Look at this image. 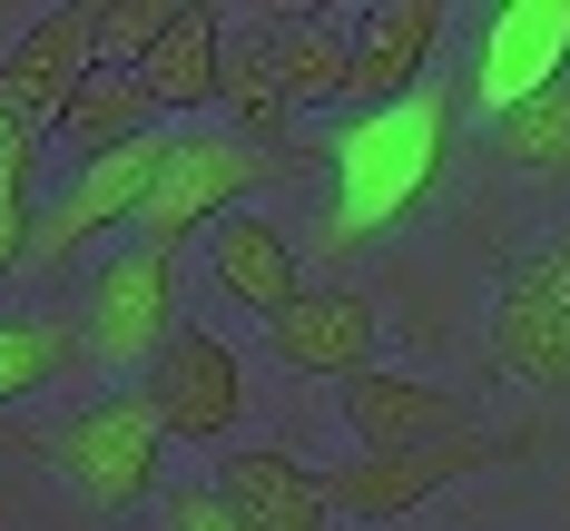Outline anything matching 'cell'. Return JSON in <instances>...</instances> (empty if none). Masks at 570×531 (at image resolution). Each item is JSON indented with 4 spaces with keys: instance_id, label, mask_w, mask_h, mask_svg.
Listing matches in <instances>:
<instances>
[{
    "instance_id": "8992f818",
    "label": "cell",
    "mask_w": 570,
    "mask_h": 531,
    "mask_svg": "<svg viewBox=\"0 0 570 531\" xmlns=\"http://www.w3.org/2000/svg\"><path fill=\"white\" fill-rule=\"evenodd\" d=\"M158 168H168V138H138V148H109V158H79V168H69V187H59V207H40L30 266H69L89 236L138 227V207H148Z\"/></svg>"
},
{
    "instance_id": "9c48e42d",
    "label": "cell",
    "mask_w": 570,
    "mask_h": 531,
    "mask_svg": "<svg viewBox=\"0 0 570 531\" xmlns=\"http://www.w3.org/2000/svg\"><path fill=\"white\" fill-rule=\"evenodd\" d=\"M266 345H276V364L305 374V384H315V374L354 384V374H374L384 315H374V295H354V286H305L276 325H266Z\"/></svg>"
},
{
    "instance_id": "ba28073f",
    "label": "cell",
    "mask_w": 570,
    "mask_h": 531,
    "mask_svg": "<svg viewBox=\"0 0 570 531\" xmlns=\"http://www.w3.org/2000/svg\"><path fill=\"white\" fill-rule=\"evenodd\" d=\"M99 69V10L89 0H69V10H40L10 50H0V109L30 118L40 138L59 128V109L79 99V79Z\"/></svg>"
},
{
    "instance_id": "ffe728a7",
    "label": "cell",
    "mask_w": 570,
    "mask_h": 531,
    "mask_svg": "<svg viewBox=\"0 0 570 531\" xmlns=\"http://www.w3.org/2000/svg\"><path fill=\"white\" fill-rule=\"evenodd\" d=\"M79 354H89L79 315H0V413L30 404L40 384H59Z\"/></svg>"
},
{
    "instance_id": "52a82bcc",
    "label": "cell",
    "mask_w": 570,
    "mask_h": 531,
    "mask_svg": "<svg viewBox=\"0 0 570 531\" xmlns=\"http://www.w3.org/2000/svg\"><path fill=\"white\" fill-rule=\"evenodd\" d=\"M138 394L158 404V433H168V443H227L236 423H246V364H236V345L177 325Z\"/></svg>"
},
{
    "instance_id": "7c38bea8",
    "label": "cell",
    "mask_w": 570,
    "mask_h": 531,
    "mask_svg": "<svg viewBox=\"0 0 570 531\" xmlns=\"http://www.w3.org/2000/svg\"><path fill=\"white\" fill-rule=\"evenodd\" d=\"M433 50H443V10L433 0H374L354 20V99L364 109L413 99V79L433 69Z\"/></svg>"
},
{
    "instance_id": "30bf717a",
    "label": "cell",
    "mask_w": 570,
    "mask_h": 531,
    "mask_svg": "<svg viewBox=\"0 0 570 531\" xmlns=\"http://www.w3.org/2000/svg\"><path fill=\"white\" fill-rule=\"evenodd\" d=\"M344 433H354V453H423V443L472 433V404L443 394V384H423V374L374 364V374L344 384Z\"/></svg>"
},
{
    "instance_id": "e0dca14e",
    "label": "cell",
    "mask_w": 570,
    "mask_h": 531,
    "mask_svg": "<svg viewBox=\"0 0 570 531\" xmlns=\"http://www.w3.org/2000/svg\"><path fill=\"white\" fill-rule=\"evenodd\" d=\"M50 138H69L79 158H109V148H138V138H158V99L138 89V69H89L79 79V99L59 109Z\"/></svg>"
},
{
    "instance_id": "8fae6325",
    "label": "cell",
    "mask_w": 570,
    "mask_h": 531,
    "mask_svg": "<svg viewBox=\"0 0 570 531\" xmlns=\"http://www.w3.org/2000/svg\"><path fill=\"white\" fill-rule=\"evenodd\" d=\"M217 502L236 512V531H335L315 472L295 463L285 443H227L217 453Z\"/></svg>"
},
{
    "instance_id": "4fadbf2b",
    "label": "cell",
    "mask_w": 570,
    "mask_h": 531,
    "mask_svg": "<svg viewBox=\"0 0 570 531\" xmlns=\"http://www.w3.org/2000/svg\"><path fill=\"white\" fill-rule=\"evenodd\" d=\"M197 246H207V276H217V286H227L236 305H246V315H266V325H276L285 305L305 295V266H295V246H285V236L266 227L256 207L217 217V227L197 236Z\"/></svg>"
},
{
    "instance_id": "6da1fadb",
    "label": "cell",
    "mask_w": 570,
    "mask_h": 531,
    "mask_svg": "<svg viewBox=\"0 0 570 531\" xmlns=\"http://www.w3.org/2000/svg\"><path fill=\"white\" fill-rule=\"evenodd\" d=\"M50 472L89 502V512H138L158 502V463H168V433H158V404L148 394H109V404H79L69 423L30 433Z\"/></svg>"
},
{
    "instance_id": "277c9868",
    "label": "cell",
    "mask_w": 570,
    "mask_h": 531,
    "mask_svg": "<svg viewBox=\"0 0 570 531\" xmlns=\"http://www.w3.org/2000/svg\"><path fill=\"white\" fill-rule=\"evenodd\" d=\"M492 364L521 394H570V227L502 276V295H492Z\"/></svg>"
},
{
    "instance_id": "7a4b0ae2",
    "label": "cell",
    "mask_w": 570,
    "mask_h": 531,
    "mask_svg": "<svg viewBox=\"0 0 570 531\" xmlns=\"http://www.w3.org/2000/svg\"><path fill=\"white\" fill-rule=\"evenodd\" d=\"M531 453H541V433H453V443H423V453H344V463L315 472V492H325L335 522H403L433 492H453L462 472L531 463Z\"/></svg>"
},
{
    "instance_id": "d6986e66",
    "label": "cell",
    "mask_w": 570,
    "mask_h": 531,
    "mask_svg": "<svg viewBox=\"0 0 570 531\" xmlns=\"http://www.w3.org/2000/svg\"><path fill=\"white\" fill-rule=\"evenodd\" d=\"M492 148H502V168L541 177V187H570V79L512 99V109L492 118Z\"/></svg>"
},
{
    "instance_id": "ac0fdd59",
    "label": "cell",
    "mask_w": 570,
    "mask_h": 531,
    "mask_svg": "<svg viewBox=\"0 0 570 531\" xmlns=\"http://www.w3.org/2000/svg\"><path fill=\"white\" fill-rule=\"evenodd\" d=\"M561 50H570V10H512V20H502V50L482 59V99L512 109V99H531V89L570 79Z\"/></svg>"
},
{
    "instance_id": "603a6c76",
    "label": "cell",
    "mask_w": 570,
    "mask_h": 531,
    "mask_svg": "<svg viewBox=\"0 0 570 531\" xmlns=\"http://www.w3.org/2000/svg\"><path fill=\"white\" fill-rule=\"evenodd\" d=\"M30 236H40V187H0V276L30 266Z\"/></svg>"
},
{
    "instance_id": "2e32d148",
    "label": "cell",
    "mask_w": 570,
    "mask_h": 531,
    "mask_svg": "<svg viewBox=\"0 0 570 531\" xmlns=\"http://www.w3.org/2000/svg\"><path fill=\"white\" fill-rule=\"evenodd\" d=\"M266 59H276V79H285V99H295V118L354 99V30H335L325 10L276 20V30H266Z\"/></svg>"
},
{
    "instance_id": "44dd1931",
    "label": "cell",
    "mask_w": 570,
    "mask_h": 531,
    "mask_svg": "<svg viewBox=\"0 0 570 531\" xmlns=\"http://www.w3.org/2000/svg\"><path fill=\"white\" fill-rule=\"evenodd\" d=\"M177 10H187V0H109V10H99V69H138V59L168 40Z\"/></svg>"
},
{
    "instance_id": "cb8c5ba5",
    "label": "cell",
    "mask_w": 570,
    "mask_h": 531,
    "mask_svg": "<svg viewBox=\"0 0 570 531\" xmlns=\"http://www.w3.org/2000/svg\"><path fill=\"white\" fill-rule=\"evenodd\" d=\"M40 148H50V138H40L30 118L0 109V187H40Z\"/></svg>"
},
{
    "instance_id": "7402d4cb",
    "label": "cell",
    "mask_w": 570,
    "mask_h": 531,
    "mask_svg": "<svg viewBox=\"0 0 570 531\" xmlns=\"http://www.w3.org/2000/svg\"><path fill=\"white\" fill-rule=\"evenodd\" d=\"M158 531H236V512L217 502V482H177L158 492Z\"/></svg>"
},
{
    "instance_id": "5bb4252c",
    "label": "cell",
    "mask_w": 570,
    "mask_h": 531,
    "mask_svg": "<svg viewBox=\"0 0 570 531\" xmlns=\"http://www.w3.org/2000/svg\"><path fill=\"white\" fill-rule=\"evenodd\" d=\"M217 109L236 118V148H256V158H285V148H295V99H285L276 59H266V30H227Z\"/></svg>"
},
{
    "instance_id": "3957f363",
    "label": "cell",
    "mask_w": 570,
    "mask_h": 531,
    "mask_svg": "<svg viewBox=\"0 0 570 531\" xmlns=\"http://www.w3.org/2000/svg\"><path fill=\"white\" fill-rule=\"evenodd\" d=\"M276 168H285V158L236 148L227 128H177V138H168V168H158L148 207H138V227H128V246H148V256L197 246V236L217 227V217H236V207H246Z\"/></svg>"
},
{
    "instance_id": "9a60e30c",
    "label": "cell",
    "mask_w": 570,
    "mask_h": 531,
    "mask_svg": "<svg viewBox=\"0 0 570 531\" xmlns=\"http://www.w3.org/2000/svg\"><path fill=\"white\" fill-rule=\"evenodd\" d=\"M217 59H227V20L207 10V0H187L168 20V40L138 59V89L158 99V118L177 109H217Z\"/></svg>"
},
{
    "instance_id": "5b68a950",
    "label": "cell",
    "mask_w": 570,
    "mask_h": 531,
    "mask_svg": "<svg viewBox=\"0 0 570 531\" xmlns=\"http://www.w3.org/2000/svg\"><path fill=\"white\" fill-rule=\"evenodd\" d=\"M79 335L99 364H158V345L177 335V256L118 246L79 295Z\"/></svg>"
}]
</instances>
